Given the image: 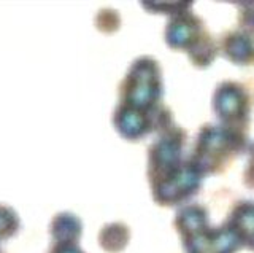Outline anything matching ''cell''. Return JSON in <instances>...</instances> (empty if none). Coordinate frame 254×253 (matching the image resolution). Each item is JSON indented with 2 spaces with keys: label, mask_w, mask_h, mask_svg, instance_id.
Segmentation results:
<instances>
[{
  "label": "cell",
  "mask_w": 254,
  "mask_h": 253,
  "mask_svg": "<svg viewBox=\"0 0 254 253\" xmlns=\"http://www.w3.org/2000/svg\"><path fill=\"white\" fill-rule=\"evenodd\" d=\"M248 134L222 124H203L198 129L190 158L205 175L222 173L238 156L248 152Z\"/></svg>",
  "instance_id": "cell-1"
},
{
  "label": "cell",
  "mask_w": 254,
  "mask_h": 253,
  "mask_svg": "<svg viewBox=\"0 0 254 253\" xmlns=\"http://www.w3.org/2000/svg\"><path fill=\"white\" fill-rule=\"evenodd\" d=\"M119 104L148 113H157L162 105L164 80L159 62L151 56H140L127 69L119 83Z\"/></svg>",
  "instance_id": "cell-2"
},
{
  "label": "cell",
  "mask_w": 254,
  "mask_h": 253,
  "mask_svg": "<svg viewBox=\"0 0 254 253\" xmlns=\"http://www.w3.org/2000/svg\"><path fill=\"white\" fill-rule=\"evenodd\" d=\"M203 177L205 173L189 155L157 175L148 177L151 196L162 207H183L198 194Z\"/></svg>",
  "instance_id": "cell-3"
},
{
  "label": "cell",
  "mask_w": 254,
  "mask_h": 253,
  "mask_svg": "<svg viewBox=\"0 0 254 253\" xmlns=\"http://www.w3.org/2000/svg\"><path fill=\"white\" fill-rule=\"evenodd\" d=\"M211 107L219 124L243 131L248 129L253 97L243 83L230 80L219 83L213 92Z\"/></svg>",
  "instance_id": "cell-4"
},
{
  "label": "cell",
  "mask_w": 254,
  "mask_h": 253,
  "mask_svg": "<svg viewBox=\"0 0 254 253\" xmlns=\"http://www.w3.org/2000/svg\"><path fill=\"white\" fill-rule=\"evenodd\" d=\"M181 244L186 253H237L242 249L224 225H206L181 239Z\"/></svg>",
  "instance_id": "cell-5"
},
{
  "label": "cell",
  "mask_w": 254,
  "mask_h": 253,
  "mask_svg": "<svg viewBox=\"0 0 254 253\" xmlns=\"http://www.w3.org/2000/svg\"><path fill=\"white\" fill-rule=\"evenodd\" d=\"M208 32L205 22L190 10L170 16L165 26V43L175 51H189L200 38Z\"/></svg>",
  "instance_id": "cell-6"
},
{
  "label": "cell",
  "mask_w": 254,
  "mask_h": 253,
  "mask_svg": "<svg viewBox=\"0 0 254 253\" xmlns=\"http://www.w3.org/2000/svg\"><path fill=\"white\" fill-rule=\"evenodd\" d=\"M162 108L157 113H148V112H141V110L130 108L118 102L113 116H111V121H113L115 129L119 132V136L123 139L130 142H138L143 137L149 136L151 132H156V123Z\"/></svg>",
  "instance_id": "cell-7"
},
{
  "label": "cell",
  "mask_w": 254,
  "mask_h": 253,
  "mask_svg": "<svg viewBox=\"0 0 254 253\" xmlns=\"http://www.w3.org/2000/svg\"><path fill=\"white\" fill-rule=\"evenodd\" d=\"M222 225L232 233L242 249L254 252V201H237Z\"/></svg>",
  "instance_id": "cell-8"
},
{
  "label": "cell",
  "mask_w": 254,
  "mask_h": 253,
  "mask_svg": "<svg viewBox=\"0 0 254 253\" xmlns=\"http://www.w3.org/2000/svg\"><path fill=\"white\" fill-rule=\"evenodd\" d=\"M219 53L235 66L254 64V38L242 30H227L218 42Z\"/></svg>",
  "instance_id": "cell-9"
},
{
  "label": "cell",
  "mask_w": 254,
  "mask_h": 253,
  "mask_svg": "<svg viewBox=\"0 0 254 253\" xmlns=\"http://www.w3.org/2000/svg\"><path fill=\"white\" fill-rule=\"evenodd\" d=\"M83 234V221L71 212H59L50 221V236L53 242L78 244Z\"/></svg>",
  "instance_id": "cell-10"
},
{
  "label": "cell",
  "mask_w": 254,
  "mask_h": 253,
  "mask_svg": "<svg viewBox=\"0 0 254 253\" xmlns=\"http://www.w3.org/2000/svg\"><path fill=\"white\" fill-rule=\"evenodd\" d=\"M97 239L102 250L108 253H119L127 247L130 241V229L123 221H113V223L102 226Z\"/></svg>",
  "instance_id": "cell-11"
},
{
  "label": "cell",
  "mask_w": 254,
  "mask_h": 253,
  "mask_svg": "<svg viewBox=\"0 0 254 253\" xmlns=\"http://www.w3.org/2000/svg\"><path fill=\"white\" fill-rule=\"evenodd\" d=\"M218 54H219L218 42L214 40L210 32H206L200 40L188 51V58L194 67L206 69L213 64V61L216 59Z\"/></svg>",
  "instance_id": "cell-12"
},
{
  "label": "cell",
  "mask_w": 254,
  "mask_h": 253,
  "mask_svg": "<svg viewBox=\"0 0 254 253\" xmlns=\"http://www.w3.org/2000/svg\"><path fill=\"white\" fill-rule=\"evenodd\" d=\"M21 218L13 207L0 202V242L11 239L19 233Z\"/></svg>",
  "instance_id": "cell-13"
},
{
  "label": "cell",
  "mask_w": 254,
  "mask_h": 253,
  "mask_svg": "<svg viewBox=\"0 0 254 253\" xmlns=\"http://www.w3.org/2000/svg\"><path fill=\"white\" fill-rule=\"evenodd\" d=\"M95 27L103 34H113L121 26V16L116 10L111 8H102L94 18Z\"/></svg>",
  "instance_id": "cell-14"
},
{
  "label": "cell",
  "mask_w": 254,
  "mask_h": 253,
  "mask_svg": "<svg viewBox=\"0 0 254 253\" xmlns=\"http://www.w3.org/2000/svg\"><path fill=\"white\" fill-rule=\"evenodd\" d=\"M240 8L238 11V30L254 38V2H240L237 3Z\"/></svg>",
  "instance_id": "cell-15"
},
{
  "label": "cell",
  "mask_w": 254,
  "mask_h": 253,
  "mask_svg": "<svg viewBox=\"0 0 254 253\" xmlns=\"http://www.w3.org/2000/svg\"><path fill=\"white\" fill-rule=\"evenodd\" d=\"M192 2H170V3H153V2H145L141 3L143 8H146L149 13H159V14H175L188 11L192 8Z\"/></svg>",
  "instance_id": "cell-16"
},
{
  "label": "cell",
  "mask_w": 254,
  "mask_h": 253,
  "mask_svg": "<svg viewBox=\"0 0 254 253\" xmlns=\"http://www.w3.org/2000/svg\"><path fill=\"white\" fill-rule=\"evenodd\" d=\"M246 155H248V163L243 170V183L245 186L254 189V142L250 144Z\"/></svg>",
  "instance_id": "cell-17"
},
{
  "label": "cell",
  "mask_w": 254,
  "mask_h": 253,
  "mask_svg": "<svg viewBox=\"0 0 254 253\" xmlns=\"http://www.w3.org/2000/svg\"><path fill=\"white\" fill-rule=\"evenodd\" d=\"M46 253H86L78 244H65V242H51Z\"/></svg>",
  "instance_id": "cell-18"
},
{
  "label": "cell",
  "mask_w": 254,
  "mask_h": 253,
  "mask_svg": "<svg viewBox=\"0 0 254 253\" xmlns=\"http://www.w3.org/2000/svg\"><path fill=\"white\" fill-rule=\"evenodd\" d=\"M0 253H5V252H3V250H2V249H0Z\"/></svg>",
  "instance_id": "cell-19"
}]
</instances>
